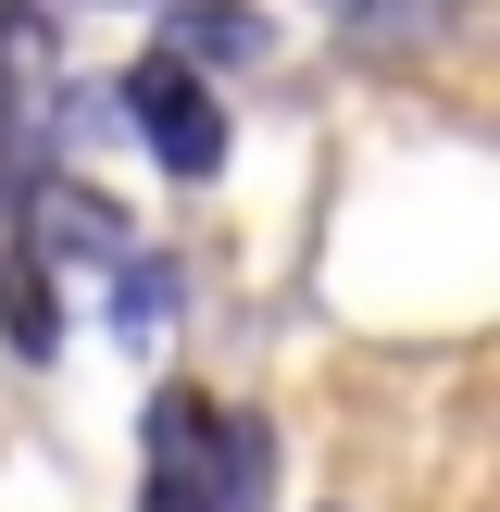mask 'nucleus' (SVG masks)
Returning a JSON list of instances; mask_svg holds the SVG:
<instances>
[{"label": "nucleus", "mask_w": 500, "mask_h": 512, "mask_svg": "<svg viewBox=\"0 0 500 512\" xmlns=\"http://www.w3.org/2000/svg\"><path fill=\"white\" fill-rule=\"evenodd\" d=\"M163 13H175V0H163Z\"/></svg>", "instance_id": "nucleus-6"}, {"label": "nucleus", "mask_w": 500, "mask_h": 512, "mask_svg": "<svg viewBox=\"0 0 500 512\" xmlns=\"http://www.w3.org/2000/svg\"><path fill=\"white\" fill-rule=\"evenodd\" d=\"M338 13H363V0H338Z\"/></svg>", "instance_id": "nucleus-5"}, {"label": "nucleus", "mask_w": 500, "mask_h": 512, "mask_svg": "<svg viewBox=\"0 0 500 512\" xmlns=\"http://www.w3.org/2000/svg\"><path fill=\"white\" fill-rule=\"evenodd\" d=\"M163 50H175V63H263L275 25L250 13V0H175V13H163Z\"/></svg>", "instance_id": "nucleus-3"}, {"label": "nucleus", "mask_w": 500, "mask_h": 512, "mask_svg": "<svg viewBox=\"0 0 500 512\" xmlns=\"http://www.w3.org/2000/svg\"><path fill=\"white\" fill-rule=\"evenodd\" d=\"M113 113L150 138V163H163L175 188H213V175H225V113H213V88H200V63H175V50L125 63Z\"/></svg>", "instance_id": "nucleus-1"}, {"label": "nucleus", "mask_w": 500, "mask_h": 512, "mask_svg": "<svg viewBox=\"0 0 500 512\" xmlns=\"http://www.w3.org/2000/svg\"><path fill=\"white\" fill-rule=\"evenodd\" d=\"M25 238H38L50 263H125V213L88 175H38V188H25Z\"/></svg>", "instance_id": "nucleus-2"}, {"label": "nucleus", "mask_w": 500, "mask_h": 512, "mask_svg": "<svg viewBox=\"0 0 500 512\" xmlns=\"http://www.w3.org/2000/svg\"><path fill=\"white\" fill-rule=\"evenodd\" d=\"M163 325H175V263H138V250H125V263H113V338L150 350Z\"/></svg>", "instance_id": "nucleus-4"}]
</instances>
